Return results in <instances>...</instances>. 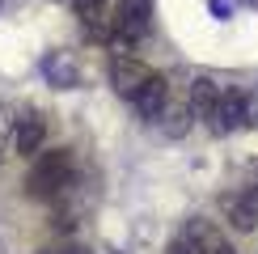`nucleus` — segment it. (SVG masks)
<instances>
[{"label": "nucleus", "mask_w": 258, "mask_h": 254, "mask_svg": "<svg viewBox=\"0 0 258 254\" xmlns=\"http://www.w3.org/2000/svg\"><path fill=\"white\" fill-rule=\"evenodd\" d=\"M68 186H72V153L68 148L38 153L26 174V195L30 199H59Z\"/></svg>", "instance_id": "obj_1"}, {"label": "nucleus", "mask_w": 258, "mask_h": 254, "mask_svg": "<svg viewBox=\"0 0 258 254\" xmlns=\"http://www.w3.org/2000/svg\"><path fill=\"white\" fill-rule=\"evenodd\" d=\"M212 136H229L237 132V127H245V89H237V85H229V89H220V102L216 110H212Z\"/></svg>", "instance_id": "obj_2"}, {"label": "nucleus", "mask_w": 258, "mask_h": 254, "mask_svg": "<svg viewBox=\"0 0 258 254\" xmlns=\"http://www.w3.org/2000/svg\"><path fill=\"white\" fill-rule=\"evenodd\" d=\"M153 26V0H119L114 9V34L119 38H144Z\"/></svg>", "instance_id": "obj_3"}, {"label": "nucleus", "mask_w": 258, "mask_h": 254, "mask_svg": "<svg viewBox=\"0 0 258 254\" xmlns=\"http://www.w3.org/2000/svg\"><path fill=\"white\" fill-rule=\"evenodd\" d=\"M220 212L229 216V225L237 233H254L258 229V190H233V195H220Z\"/></svg>", "instance_id": "obj_4"}, {"label": "nucleus", "mask_w": 258, "mask_h": 254, "mask_svg": "<svg viewBox=\"0 0 258 254\" xmlns=\"http://www.w3.org/2000/svg\"><path fill=\"white\" fill-rule=\"evenodd\" d=\"M148 77H153V68L132 59V55H114L110 59V85L123 93V98H136V93L148 85Z\"/></svg>", "instance_id": "obj_5"}, {"label": "nucleus", "mask_w": 258, "mask_h": 254, "mask_svg": "<svg viewBox=\"0 0 258 254\" xmlns=\"http://www.w3.org/2000/svg\"><path fill=\"white\" fill-rule=\"evenodd\" d=\"M42 140H47V119H42L38 110H26V114H17V132H13V153H21V157H38Z\"/></svg>", "instance_id": "obj_6"}, {"label": "nucleus", "mask_w": 258, "mask_h": 254, "mask_svg": "<svg viewBox=\"0 0 258 254\" xmlns=\"http://www.w3.org/2000/svg\"><path fill=\"white\" fill-rule=\"evenodd\" d=\"M132 106L144 114V119H161V114H165V106H169V81L161 77V72H153L148 85L132 98Z\"/></svg>", "instance_id": "obj_7"}, {"label": "nucleus", "mask_w": 258, "mask_h": 254, "mask_svg": "<svg viewBox=\"0 0 258 254\" xmlns=\"http://www.w3.org/2000/svg\"><path fill=\"white\" fill-rule=\"evenodd\" d=\"M216 102H220V85L212 81V77H195V81H190V89H186V110H190V119H203V123H208L212 110H216Z\"/></svg>", "instance_id": "obj_8"}, {"label": "nucleus", "mask_w": 258, "mask_h": 254, "mask_svg": "<svg viewBox=\"0 0 258 254\" xmlns=\"http://www.w3.org/2000/svg\"><path fill=\"white\" fill-rule=\"evenodd\" d=\"M186 237H190V246H195L199 254H237L229 246V237L212 225V220H190L186 225Z\"/></svg>", "instance_id": "obj_9"}, {"label": "nucleus", "mask_w": 258, "mask_h": 254, "mask_svg": "<svg viewBox=\"0 0 258 254\" xmlns=\"http://www.w3.org/2000/svg\"><path fill=\"white\" fill-rule=\"evenodd\" d=\"M42 77L55 85V89H72V85H81V68H77V59L68 51H51L42 59Z\"/></svg>", "instance_id": "obj_10"}, {"label": "nucleus", "mask_w": 258, "mask_h": 254, "mask_svg": "<svg viewBox=\"0 0 258 254\" xmlns=\"http://www.w3.org/2000/svg\"><path fill=\"white\" fill-rule=\"evenodd\" d=\"M13 132H17V114L9 106H0V161L13 153Z\"/></svg>", "instance_id": "obj_11"}, {"label": "nucleus", "mask_w": 258, "mask_h": 254, "mask_svg": "<svg viewBox=\"0 0 258 254\" xmlns=\"http://www.w3.org/2000/svg\"><path fill=\"white\" fill-rule=\"evenodd\" d=\"M161 119H165V132H169V136H182V132L190 127V110H186V106H165Z\"/></svg>", "instance_id": "obj_12"}, {"label": "nucleus", "mask_w": 258, "mask_h": 254, "mask_svg": "<svg viewBox=\"0 0 258 254\" xmlns=\"http://www.w3.org/2000/svg\"><path fill=\"white\" fill-rule=\"evenodd\" d=\"M245 127H258V85L245 89Z\"/></svg>", "instance_id": "obj_13"}, {"label": "nucleus", "mask_w": 258, "mask_h": 254, "mask_svg": "<svg viewBox=\"0 0 258 254\" xmlns=\"http://www.w3.org/2000/svg\"><path fill=\"white\" fill-rule=\"evenodd\" d=\"M165 254H199V250L190 246V237L182 233V237H174V241H169V250H165Z\"/></svg>", "instance_id": "obj_14"}, {"label": "nucleus", "mask_w": 258, "mask_h": 254, "mask_svg": "<svg viewBox=\"0 0 258 254\" xmlns=\"http://www.w3.org/2000/svg\"><path fill=\"white\" fill-rule=\"evenodd\" d=\"M72 5H77V13H85V9H106L110 0H72Z\"/></svg>", "instance_id": "obj_15"}, {"label": "nucleus", "mask_w": 258, "mask_h": 254, "mask_svg": "<svg viewBox=\"0 0 258 254\" xmlns=\"http://www.w3.org/2000/svg\"><path fill=\"white\" fill-rule=\"evenodd\" d=\"M47 254H89L85 246H59V250H47Z\"/></svg>", "instance_id": "obj_16"}]
</instances>
